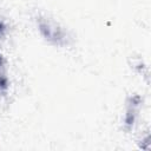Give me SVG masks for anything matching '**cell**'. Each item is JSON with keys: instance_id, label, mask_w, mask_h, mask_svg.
Segmentation results:
<instances>
[{"instance_id": "cell-2", "label": "cell", "mask_w": 151, "mask_h": 151, "mask_svg": "<svg viewBox=\"0 0 151 151\" xmlns=\"http://www.w3.org/2000/svg\"><path fill=\"white\" fill-rule=\"evenodd\" d=\"M139 103H140V98L138 96H134L131 98L130 103L127 104V111H126V117H125V124L127 127H131L134 122V117H136V112L139 106Z\"/></svg>"}, {"instance_id": "cell-3", "label": "cell", "mask_w": 151, "mask_h": 151, "mask_svg": "<svg viewBox=\"0 0 151 151\" xmlns=\"http://www.w3.org/2000/svg\"><path fill=\"white\" fill-rule=\"evenodd\" d=\"M5 61L2 55L0 54V92H5L8 87V81H7V77L5 74Z\"/></svg>"}, {"instance_id": "cell-4", "label": "cell", "mask_w": 151, "mask_h": 151, "mask_svg": "<svg viewBox=\"0 0 151 151\" xmlns=\"http://www.w3.org/2000/svg\"><path fill=\"white\" fill-rule=\"evenodd\" d=\"M5 32H6V25L4 24L2 20H0V38L5 35Z\"/></svg>"}, {"instance_id": "cell-1", "label": "cell", "mask_w": 151, "mask_h": 151, "mask_svg": "<svg viewBox=\"0 0 151 151\" xmlns=\"http://www.w3.org/2000/svg\"><path fill=\"white\" fill-rule=\"evenodd\" d=\"M38 27L41 33V35L50 42L58 45V46H65L68 44V35L66 31L53 19L46 18V17H39L38 18Z\"/></svg>"}]
</instances>
